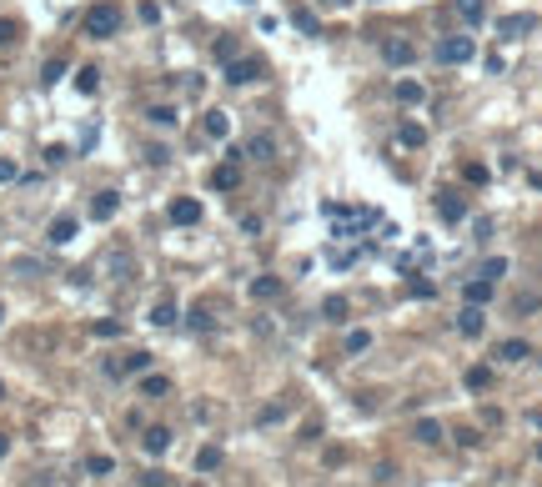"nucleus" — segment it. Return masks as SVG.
I'll return each instance as SVG.
<instances>
[{"label":"nucleus","mask_w":542,"mask_h":487,"mask_svg":"<svg viewBox=\"0 0 542 487\" xmlns=\"http://www.w3.org/2000/svg\"><path fill=\"white\" fill-rule=\"evenodd\" d=\"M191 487H201V482H191Z\"/></svg>","instance_id":"nucleus-52"},{"label":"nucleus","mask_w":542,"mask_h":487,"mask_svg":"<svg viewBox=\"0 0 542 487\" xmlns=\"http://www.w3.org/2000/svg\"><path fill=\"white\" fill-rule=\"evenodd\" d=\"M105 272H111V282H131V277H136L131 251H111V256H105Z\"/></svg>","instance_id":"nucleus-13"},{"label":"nucleus","mask_w":542,"mask_h":487,"mask_svg":"<svg viewBox=\"0 0 542 487\" xmlns=\"http://www.w3.org/2000/svg\"><path fill=\"white\" fill-rule=\"evenodd\" d=\"M492 287H497V282H487V277H472V282L462 287V302H472V306H487V302H492Z\"/></svg>","instance_id":"nucleus-16"},{"label":"nucleus","mask_w":542,"mask_h":487,"mask_svg":"<svg viewBox=\"0 0 542 487\" xmlns=\"http://www.w3.org/2000/svg\"><path fill=\"white\" fill-rule=\"evenodd\" d=\"M76 91H81V96H96V91H100V71H96V66H81V71H76Z\"/></svg>","instance_id":"nucleus-23"},{"label":"nucleus","mask_w":542,"mask_h":487,"mask_svg":"<svg viewBox=\"0 0 542 487\" xmlns=\"http://www.w3.org/2000/svg\"><path fill=\"white\" fill-rule=\"evenodd\" d=\"M176 316H181L176 302H171V297H161V302L151 306V327H176Z\"/></svg>","instance_id":"nucleus-18"},{"label":"nucleus","mask_w":542,"mask_h":487,"mask_svg":"<svg viewBox=\"0 0 542 487\" xmlns=\"http://www.w3.org/2000/svg\"><path fill=\"white\" fill-rule=\"evenodd\" d=\"M91 332H96V337H121L126 327H121V321H96V327H91Z\"/></svg>","instance_id":"nucleus-42"},{"label":"nucleus","mask_w":542,"mask_h":487,"mask_svg":"<svg viewBox=\"0 0 542 487\" xmlns=\"http://www.w3.org/2000/svg\"><path fill=\"white\" fill-rule=\"evenodd\" d=\"M382 61L402 71V66H412V61H417V45H412L407 35H392V40H382Z\"/></svg>","instance_id":"nucleus-5"},{"label":"nucleus","mask_w":542,"mask_h":487,"mask_svg":"<svg viewBox=\"0 0 542 487\" xmlns=\"http://www.w3.org/2000/svg\"><path fill=\"white\" fill-rule=\"evenodd\" d=\"M482 327H487L482 306H472V302H467V306L457 311V332H462V337H482Z\"/></svg>","instance_id":"nucleus-10"},{"label":"nucleus","mask_w":542,"mask_h":487,"mask_svg":"<svg viewBox=\"0 0 542 487\" xmlns=\"http://www.w3.org/2000/svg\"><path fill=\"white\" fill-rule=\"evenodd\" d=\"M201 216H206V211H201L196 196H176V201H171V222H176V227H196Z\"/></svg>","instance_id":"nucleus-8"},{"label":"nucleus","mask_w":542,"mask_h":487,"mask_svg":"<svg viewBox=\"0 0 542 487\" xmlns=\"http://www.w3.org/2000/svg\"><path fill=\"white\" fill-rule=\"evenodd\" d=\"M61 161H71V146H45V166H61Z\"/></svg>","instance_id":"nucleus-38"},{"label":"nucleus","mask_w":542,"mask_h":487,"mask_svg":"<svg viewBox=\"0 0 542 487\" xmlns=\"http://www.w3.org/2000/svg\"><path fill=\"white\" fill-rule=\"evenodd\" d=\"M136 16H141L146 25H156V21H161V6H156V0H141V11H136Z\"/></svg>","instance_id":"nucleus-41"},{"label":"nucleus","mask_w":542,"mask_h":487,"mask_svg":"<svg viewBox=\"0 0 542 487\" xmlns=\"http://www.w3.org/2000/svg\"><path fill=\"white\" fill-rule=\"evenodd\" d=\"M16 176H21V166H16L11 156H0V181H16Z\"/></svg>","instance_id":"nucleus-43"},{"label":"nucleus","mask_w":542,"mask_h":487,"mask_svg":"<svg viewBox=\"0 0 542 487\" xmlns=\"http://www.w3.org/2000/svg\"><path fill=\"white\" fill-rule=\"evenodd\" d=\"M146 161H151V166H166L171 151H166V146H151V151H146Z\"/></svg>","instance_id":"nucleus-44"},{"label":"nucleus","mask_w":542,"mask_h":487,"mask_svg":"<svg viewBox=\"0 0 542 487\" xmlns=\"http://www.w3.org/2000/svg\"><path fill=\"white\" fill-rule=\"evenodd\" d=\"M437 216L457 227L462 216H467V196H462V191H437Z\"/></svg>","instance_id":"nucleus-7"},{"label":"nucleus","mask_w":542,"mask_h":487,"mask_svg":"<svg viewBox=\"0 0 542 487\" xmlns=\"http://www.w3.org/2000/svg\"><path fill=\"white\" fill-rule=\"evenodd\" d=\"M211 50H216V61L226 66V61H236V56H241V40H236V35H221V40L211 45Z\"/></svg>","instance_id":"nucleus-26"},{"label":"nucleus","mask_w":542,"mask_h":487,"mask_svg":"<svg viewBox=\"0 0 542 487\" xmlns=\"http://www.w3.org/2000/svg\"><path fill=\"white\" fill-rule=\"evenodd\" d=\"M0 397H6V382H0Z\"/></svg>","instance_id":"nucleus-51"},{"label":"nucleus","mask_w":542,"mask_h":487,"mask_svg":"<svg viewBox=\"0 0 542 487\" xmlns=\"http://www.w3.org/2000/svg\"><path fill=\"white\" fill-rule=\"evenodd\" d=\"M412 437H417V442H427V447H432V442H442V422H437V417H417Z\"/></svg>","instance_id":"nucleus-19"},{"label":"nucleus","mask_w":542,"mask_h":487,"mask_svg":"<svg viewBox=\"0 0 542 487\" xmlns=\"http://www.w3.org/2000/svg\"><path fill=\"white\" fill-rule=\"evenodd\" d=\"M121 21H126V11L116 6V0H96V6L81 16V30L91 40H111V35H121Z\"/></svg>","instance_id":"nucleus-1"},{"label":"nucleus","mask_w":542,"mask_h":487,"mask_svg":"<svg viewBox=\"0 0 542 487\" xmlns=\"http://www.w3.org/2000/svg\"><path fill=\"white\" fill-rule=\"evenodd\" d=\"M261 76H266V61H256V56L226 61V86H251V81H261Z\"/></svg>","instance_id":"nucleus-3"},{"label":"nucleus","mask_w":542,"mask_h":487,"mask_svg":"<svg viewBox=\"0 0 542 487\" xmlns=\"http://www.w3.org/2000/svg\"><path fill=\"white\" fill-rule=\"evenodd\" d=\"M141 447H146L151 457L171 452V427H146V432H141Z\"/></svg>","instance_id":"nucleus-11"},{"label":"nucleus","mask_w":542,"mask_h":487,"mask_svg":"<svg viewBox=\"0 0 542 487\" xmlns=\"http://www.w3.org/2000/svg\"><path fill=\"white\" fill-rule=\"evenodd\" d=\"M477 277H487V282H497V277H507V256H487Z\"/></svg>","instance_id":"nucleus-34"},{"label":"nucleus","mask_w":542,"mask_h":487,"mask_svg":"<svg viewBox=\"0 0 542 487\" xmlns=\"http://www.w3.org/2000/svg\"><path fill=\"white\" fill-rule=\"evenodd\" d=\"M211 186H216V191H236V186H241V161H231V156H226L221 166L211 171Z\"/></svg>","instance_id":"nucleus-9"},{"label":"nucleus","mask_w":542,"mask_h":487,"mask_svg":"<svg viewBox=\"0 0 542 487\" xmlns=\"http://www.w3.org/2000/svg\"><path fill=\"white\" fill-rule=\"evenodd\" d=\"M146 121H151V126H161V131H166V126H176V105H151V111H146Z\"/></svg>","instance_id":"nucleus-30"},{"label":"nucleus","mask_w":542,"mask_h":487,"mask_svg":"<svg viewBox=\"0 0 542 487\" xmlns=\"http://www.w3.org/2000/svg\"><path fill=\"white\" fill-rule=\"evenodd\" d=\"M61 76H66V61H45V71H40V81H45V86H56Z\"/></svg>","instance_id":"nucleus-39"},{"label":"nucleus","mask_w":542,"mask_h":487,"mask_svg":"<svg viewBox=\"0 0 542 487\" xmlns=\"http://www.w3.org/2000/svg\"><path fill=\"white\" fill-rule=\"evenodd\" d=\"M407 292H412V297H427V302H432V297H437V287H432V282H412Z\"/></svg>","instance_id":"nucleus-45"},{"label":"nucleus","mask_w":542,"mask_h":487,"mask_svg":"<svg viewBox=\"0 0 542 487\" xmlns=\"http://www.w3.org/2000/svg\"><path fill=\"white\" fill-rule=\"evenodd\" d=\"M462 382H467L472 392H487V387H492V367H467Z\"/></svg>","instance_id":"nucleus-25"},{"label":"nucleus","mask_w":542,"mask_h":487,"mask_svg":"<svg viewBox=\"0 0 542 487\" xmlns=\"http://www.w3.org/2000/svg\"><path fill=\"white\" fill-rule=\"evenodd\" d=\"M216 467H221V447L211 442V447H201V452H196V472H216Z\"/></svg>","instance_id":"nucleus-29"},{"label":"nucleus","mask_w":542,"mask_h":487,"mask_svg":"<svg viewBox=\"0 0 542 487\" xmlns=\"http://www.w3.org/2000/svg\"><path fill=\"white\" fill-rule=\"evenodd\" d=\"M11 452V437H6V432H0V457H6Z\"/></svg>","instance_id":"nucleus-47"},{"label":"nucleus","mask_w":542,"mask_h":487,"mask_svg":"<svg viewBox=\"0 0 542 487\" xmlns=\"http://www.w3.org/2000/svg\"><path fill=\"white\" fill-rule=\"evenodd\" d=\"M171 392V377L161 372H141V397H166Z\"/></svg>","instance_id":"nucleus-20"},{"label":"nucleus","mask_w":542,"mask_h":487,"mask_svg":"<svg viewBox=\"0 0 542 487\" xmlns=\"http://www.w3.org/2000/svg\"><path fill=\"white\" fill-rule=\"evenodd\" d=\"M86 472H91V477H111V472H116V457H111V452H96V457H86Z\"/></svg>","instance_id":"nucleus-24"},{"label":"nucleus","mask_w":542,"mask_h":487,"mask_svg":"<svg viewBox=\"0 0 542 487\" xmlns=\"http://www.w3.org/2000/svg\"><path fill=\"white\" fill-rule=\"evenodd\" d=\"M282 417H287V407H282V402H271V407H261V412H256V422H261V427L282 422Z\"/></svg>","instance_id":"nucleus-36"},{"label":"nucleus","mask_w":542,"mask_h":487,"mask_svg":"<svg viewBox=\"0 0 542 487\" xmlns=\"http://www.w3.org/2000/svg\"><path fill=\"white\" fill-rule=\"evenodd\" d=\"M292 21H296V30H301V35H321V21H316L311 11H292Z\"/></svg>","instance_id":"nucleus-35"},{"label":"nucleus","mask_w":542,"mask_h":487,"mask_svg":"<svg viewBox=\"0 0 542 487\" xmlns=\"http://www.w3.org/2000/svg\"><path fill=\"white\" fill-rule=\"evenodd\" d=\"M392 96H397V105H417L427 91H422V81H397V86H392Z\"/></svg>","instance_id":"nucleus-21"},{"label":"nucleus","mask_w":542,"mask_h":487,"mask_svg":"<svg viewBox=\"0 0 542 487\" xmlns=\"http://www.w3.org/2000/svg\"><path fill=\"white\" fill-rule=\"evenodd\" d=\"M367 347H371V332H367V327H352V332H347V352H352V357H362Z\"/></svg>","instance_id":"nucleus-33"},{"label":"nucleus","mask_w":542,"mask_h":487,"mask_svg":"<svg viewBox=\"0 0 542 487\" xmlns=\"http://www.w3.org/2000/svg\"><path fill=\"white\" fill-rule=\"evenodd\" d=\"M141 482H146V487H166V472H146Z\"/></svg>","instance_id":"nucleus-46"},{"label":"nucleus","mask_w":542,"mask_h":487,"mask_svg":"<svg viewBox=\"0 0 542 487\" xmlns=\"http://www.w3.org/2000/svg\"><path fill=\"white\" fill-rule=\"evenodd\" d=\"M321 311H327V321H347V316H352L347 297H327V302H321Z\"/></svg>","instance_id":"nucleus-32"},{"label":"nucleus","mask_w":542,"mask_h":487,"mask_svg":"<svg viewBox=\"0 0 542 487\" xmlns=\"http://www.w3.org/2000/svg\"><path fill=\"white\" fill-rule=\"evenodd\" d=\"M462 176H467L472 186H487V166H482V161H467V166H462Z\"/></svg>","instance_id":"nucleus-37"},{"label":"nucleus","mask_w":542,"mask_h":487,"mask_svg":"<svg viewBox=\"0 0 542 487\" xmlns=\"http://www.w3.org/2000/svg\"><path fill=\"white\" fill-rule=\"evenodd\" d=\"M497 362H527L532 357V347L522 342V337H507V342H497V352H492Z\"/></svg>","instance_id":"nucleus-17"},{"label":"nucleus","mask_w":542,"mask_h":487,"mask_svg":"<svg viewBox=\"0 0 542 487\" xmlns=\"http://www.w3.org/2000/svg\"><path fill=\"white\" fill-rule=\"evenodd\" d=\"M16 35H21V25H16V21H11V16H0V45H11V40H16Z\"/></svg>","instance_id":"nucleus-40"},{"label":"nucleus","mask_w":542,"mask_h":487,"mask_svg":"<svg viewBox=\"0 0 542 487\" xmlns=\"http://www.w3.org/2000/svg\"><path fill=\"white\" fill-rule=\"evenodd\" d=\"M432 56H437L442 66H467V61L477 56V40H472V35H442Z\"/></svg>","instance_id":"nucleus-2"},{"label":"nucleus","mask_w":542,"mask_h":487,"mask_svg":"<svg viewBox=\"0 0 542 487\" xmlns=\"http://www.w3.org/2000/svg\"><path fill=\"white\" fill-rule=\"evenodd\" d=\"M321 6H347V0H321Z\"/></svg>","instance_id":"nucleus-48"},{"label":"nucleus","mask_w":542,"mask_h":487,"mask_svg":"<svg viewBox=\"0 0 542 487\" xmlns=\"http://www.w3.org/2000/svg\"><path fill=\"white\" fill-rule=\"evenodd\" d=\"M537 462H542V442H537Z\"/></svg>","instance_id":"nucleus-49"},{"label":"nucleus","mask_w":542,"mask_h":487,"mask_svg":"<svg viewBox=\"0 0 542 487\" xmlns=\"http://www.w3.org/2000/svg\"><path fill=\"white\" fill-rule=\"evenodd\" d=\"M251 297H256V302L282 297V277H256V282H251Z\"/></svg>","instance_id":"nucleus-22"},{"label":"nucleus","mask_w":542,"mask_h":487,"mask_svg":"<svg viewBox=\"0 0 542 487\" xmlns=\"http://www.w3.org/2000/svg\"><path fill=\"white\" fill-rule=\"evenodd\" d=\"M201 131H206L211 141H226V136H231V116H226V111H206V116H201Z\"/></svg>","instance_id":"nucleus-15"},{"label":"nucleus","mask_w":542,"mask_h":487,"mask_svg":"<svg viewBox=\"0 0 542 487\" xmlns=\"http://www.w3.org/2000/svg\"><path fill=\"white\" fill-rule=\"evenodd\" d=\"M76 231H81V222L76 216H56V222H50V246H66V241H76Z\"/></svg>","instance_id":"nucleus-14"},{"label":"nucleus","mask_w":542,"mask_h":487,"mask_svg":"<svg viewBox=\"0 0 542 487\" xmlns=\"http://www.w3.org/2000/svg\"><path fill=\"white\" fill-rule=\"evenodd\" d=\"M397 141H402V146H427V126H417V121H402Z\"/></svg>","instance_id":"nucleus-27"},{"label":"nucleus","mask_w":542,"mask_h":487,"mask_svg":"<svg viewBox=\"0 0 542 487\" xmlns=\"http://www.w3.org/2000/svg\"><path fill=\"white\" fill-rule=\"evenodd\" d=\"M527 30H537V16H532V11H522V16H502V21H497V35H502V40H522Z\"/></svg>","instance_id":"nucleus-6"},{"label":"nucleus","mask_w":542,"mask_h":487,"mask_svg":"<svg viewBox=\"0 0 542 487\" xmlns=\"http://www.w3.org/2000/svg\"><path fill=\"white\" fill-rule=\"evenodd\" d=\"M141 372H151V352H126L105 362V377H141Z\"/></svg>","instance_id":"nucleus-4"},{"label":"nucleus","mask_w":542,"mask_h":487,"mask_svg":"<svg viewBox=\"0 0 542 487\" xmlns=\"http://www.w3.org/2000/svg\"><path fill=\"white\" fill-rule=\"evenodd\" d=\"M246 156H251V161H271V156H277V146H271V136H251Z\"/></svg>","instance_id":"nucleus-31"},{"label":"nucleus","mask_w":542,"mask_h":487,"mask_svg":"<svg viewBox=\"0 0 542 487\" xmlns=\"http://www.w3.org/2000/svg\"><path fill=\"white\" fill-rule=\"evenodd\" d=\"M0 321H6V306H0Z\"/></svg>","instance_id":"nucleus-50"},{"label":"nucleus","mask_w":542,"mask_h":487,"mask_svg":"<svg viewBox=\"0 0 542 487\" xmlns=\"http://www.w3.org/2000/svg\"><path fill=\"white\" fill-rule=\"evenodd\" d=\"M116 211H121V196H116V191H96V201H91V222H111Z\"/></svg>","instance_id":"nucleus-12"},{"label":"nucleus","mask_w":542,"mask_h":487,"mask_svg":"<svg viewBox=\"0 0 542 487\" xmlns=\"http://www.w3.org/2000/svg\"><path fill=\"white\" fill-rule=\"evenodd\" d=\"M457 16H462L467 25H482V16H487V6H482V0H457Z\"/></svg>","instance_id":"nucleus-28"}]
</instances>
